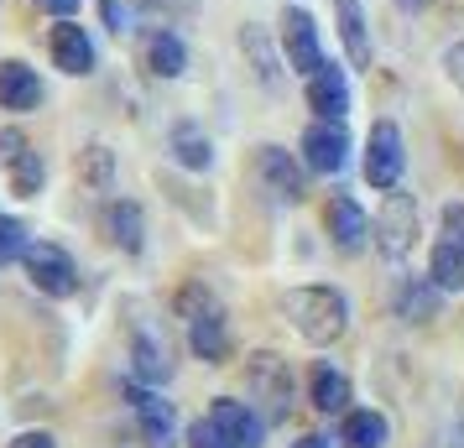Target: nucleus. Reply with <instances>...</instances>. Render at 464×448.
Wrapping results in <instances>:
<instances>
[{"instance_id":"1","label":"nucleus","mask_w":464,"mask_h":448,"mask_svg":"<svg viewBox=\"0 0 464 448\" xmlns=\"http://www.w3.org/2000/svg\"><path fill=\"white\" fill-rule=\"evenodd\" d=\"M287 319H293V329L303 334L308 344H334L344 339V329H350V298L339 292V287H329V281H314V287H293L287 292Z\"/></svg>"},{"instance_id":"2","label":"nucleus","mask_w":464,"mask_h":448,"mask_svg":"<svg viewBox=\"0 0 464 448\" xmlns=\"http://www.w3.org/2000/svg\"><path fill=\"white\" fill-rule=\"evenodd\" d=\"M178 319H183V334H188V349L204 365H225L230 360V319L214 298L209 287H183L178 292Z\"/></svg>"},{"instance_id":"3","label":"nucleus","mask_w":464,"mask_h":448,"mask_svg":"<svg viewBox=\"0 0 464 448\" xmlns=\"http://www.w3.org/2000/svg\"><path fill=\"white\" fill-rule=\"evenodd\" d=\"M246 391H251V406L266 423H287V412H293V370H287L282 355L256 349L246 360Z\"/></svg>"},{"instance_id":"4","label":"nucleus","mask_w":464,"mask_h":448,"mask_svg":"<svg viewBox=\"0 0 464 448\" xmlns=\"http://www.w3.org/2000/svg\"><path fill=\"white\" fill-rule=\"evenodd\" d=\"M22 261H26V277H32L37 292H47V298H73L79 292V266H73V256H68L63 245L32 240Z\"/></svg>"},{"instance_id":"5","label":"nucleus","mask_w":464,"mask_h":448,"mask_svg":"<svg viewBox=\"0 0 464 448\" xmlns=\"http://www.w3.org/2000/svg\"><path fill=\"white\" fill-rule=\"evenodd\" d=\"M371 230H376L381 256H386V261H401L407 251H412V240H418V198H412V193H397V188H392Z\"/></svg>"},{"instance_id":"6","label":"nucleus","mask_w":464,"mask_h":448,"mask_svg":"<svg viewBox=\"0 0 464 448\" xmlns=\"http://www.w3.org/2000/svg\"><path fill=\"white\" fill-rule=\"evenodd\" d=\"M126 402H130V412H136V423H141L147 448H178V412H172V402H162V396H157L147 381H136V376L126 381Z\"/></svg>"},{"instance_id":"7","label":"nucleus","mask_w":464,"mask_h":448,"mask_svg":"<svg viewBox=\"0 0 464 448\" xmlns=\"http://www.w3.org/2000/svg\"><path fill=\"white\" fill-rule=\"evenodd\" d=\"M401 167H407V151H401V130L392 120H376L371 126V141H365V183L381 193H392L401 183Z\"/></svg>"},{"instance_id":"8","label":"nucleus","mask_w":464,"mask_h":448,"mask_svg":"<svg viewBox=\"0 0 464 448\" xmlns=\"http://www.w3.org/2000/svg\"><path fill=\"white\" fill-rule=\"evenodd\" d=\"M209 423L219 427V438L230 448H261L266 443V417L251 402H235V396H214Z\"/></svg>"},{"instance_id":"9","label":"nucleus","mask_w":464,"mask_h":448,"mask_svg":"<svg viewBox=\"0 0 464 448\" xmlns=\"http://www.w3.org/2000/svg\"><path fill=\"white\" fill-rule=\"evenodd\" d=\"M303 162H308V172H324V177L344 172V162H350L344 120H314V126L303 130Z\"/></svg>"},{"instance_id":"10","label":"nucleus","mask_w":464,"mask_h":448,"mask_svg":"<svg viewBox=\"0 0 464 448\" xmlns=\"http://www.w3.org/2000/svg\"><path fill=\"white\" fill-rule=\"evenodd\" d=\"M282 52H287V68H297L303 79L324 68V47H318V26L303 5H287L282 11Z\"/></svg>"},{"instance_id":"11","label":"nucleus","mask_w":464,"mask_h":448,"mask_svg":"<svg viewBox=\"0 0 464 448\" xmlns=\"http://www.w3.org/2000/svg\"><path fill=\"white\" fill-rule=\"evenodd\" d=\"M130 376L147 386H162L172 376V344L162 329H151V323L130 329Z\"/></svg>"},{"instance_id":"12","label":"nucleus","mask_w":464,"mask_h":448,"mask_svg":"<svg viewBox=\"0 0 464 448\" xmlns=\"http://www.w3.org/2000/svg\"><path fill=\"white\" fill-rule=\"evenodd\" d=\"M256 172H261L266 193L282 198V204H303V198H308V177H303V167H297L282 147H261L256 151Z\"/></svg>"},{"instance_id":"13","label":"nucleus","mask_w":464,"mask_h":448,"mask_svg":"<svg viewBox=\"0 0 464 448\" xmlns=\"http://www.w3.org/2000/svg\"><path fill=\"white\" fill-rule=\"evenodd\" d=\"M324 224H329V240H334L344 256H355V251H365V240H376V235H371V219H365V209H360L350 193H334V198H329Z\"/></svg>"},{"instance_id":"14","label":"nucleus","mask_w":464,"mask_h":448,"mask_svg":"<svg viewBox=\"0 0 464 448\" xmlns=\"http://www.w3.org/2000/svg\"><path fill=\"white\" fill-rule=\"evenodd\" d=\"M308 110L318 120H344L350 115V79L339 63H324L308 73Z\"/></svg>"},{"instance_id":"15","label":"nucleus","mask_w":464,"mask_h":448,"mask_svg":"<svg viewBox=\"0 0 464 448\" xmlns=\"http://www.w3.org/2000/svg\"><path fill=\"white\" fill-rule=\"evenodd\" d=\"M43 105V79H37V68L16 63V58H0V110H26Z\"/></svg>"},{"instance_id":"16","label":"nucleus","mask_w":464,"mask_h":448,"mask_svg":"<svg viewBox=\"0 0 464 448\" xmlns=\"http://www.w3.org/2000/svg\"><path fill=\"white\" fill-rule=\"evenodd\" d=\"M53 63L63 68V73H73V79H84V73H94V43H89V32L79 22H58L53 26Z\"/></svg>"},{"instance_id":"17","label":"nucleus","mask_w":464,"mask_h":448,"mask_svg":"<svg viewBox=\"0 0 464 448\" xmlns=\"http://www.w3.org/2000/svg\"><path fill=\"white\" fill-rule=\"evenodd\" d=\"M397 319L401 323H428V319H439V308H443V287L433 277H401L397 287Z\"/></svg>"},{"instance_id":"18","label":"nucleus","mask_w":464,"mask_h":448,"mask_svg":"<svg viewBox=\"0 0 464 448\" xmlns=\"http://www.w3.org/2000/svg\"><path fill=\"white\" fill-rule=\"evenodd\" d=\"M386 443H392L386 412H376V406L344 412V423H339V448H386Z\"/></svg>"},{"instance_id":"19","label":"nucleus","mask_w":464,"mask_h":448,"mask_svg":"<svg viewBox=\"0 0 464 448\" xmlns=\"http://www.w3.org/2000/svg\"><path fill=\"white\" fill-rule=\"evenodd\" d=\"M308 402L318 412H350V376L334 360H318L308 370Z\"/></svg>"},{"instance_id":"20","label":"nucleus","mask_w":464,"mask_h":448,"mask_svg":"<svg viewBox=\"0 0 464 448\" xmlns=\"http://www.w3.org/2000/svg\"><path fill=\"white\" fill-rule=\"evenodd\" d=\"M428 277L439 281L443 292L464 287V230H443V240L433 245V261H428Z\"/></svg>"},{"instance_id":"21","label":"nucleus","mask_w":464,"mask_h":448,"mask_svg":"<svg viewBox=\"0 0 464 448\" xmlns=\"http://www.w3.org/2000/svg\"><path fill=\"white\" fill-rule=\"evenodd\" d=\"M339 11V37H344V52L355 68H371V32H365V11L360 0H334Z\"/></svg>"},{"instance_id":"22","label":"nucleus","mask_w":464,"mask_h":448,"mask_svg":"<svg viewBox=\"0 0 464 448\" xmlns=\"http://www.w3.org/2000/svg\"><path fill=\"white\" fill-rule=\"evenodd\" d=\"M105 230H110V240H115L126 256H136V251L147 245V224H141V209H136L130 198H121V204H110L105 209Z\"/></svg>"},{"instance_id":"23","label":"nucleus","mask_w":464,"mask_h":448,"mask_svg":"<svg viewBox=\"0 0 464 448\" xmlns=\"http://www.w3.org/2000/svg\"><path fill=\"white\" fill-rule=\"evenodd\" d=\"M168 147H172V157H178V162H183L188 172H209V167H214V147H209V136L193 126V120L172 126Z\"/></svg>"},{"instance_id":"24","label":"nucleus","mask_w":464,"mask_h":448,"mask_svg":"<svg viewBox=\"0 0 464 448\" xmlns=\"http://www.w3.org/2000/svg\"><path fill=\"white\" fill-rule=\"evenodd\" d=\"M147 63L157 79H178L183 68H188V52H183V43L172 37V32H151L147 37Z\"/></svg>"},{"instance_id":"25","label":"nucleus","mask_w":464,"mask_h":448,"mask_svg":"<svg viewBox=\"0 0 464 448\" xmlns=\"http://www.w3.org/2000/svg\"><path fill=\"white\" fill-rule=\"evenodd\" d=\"M5 172H11V193H16V198H37L43 183H47V167H43V157H37V151H22Z\"/></svg>"},{"instance_id":"26","label":"nucleus","mask_w":464,"mask_h":448,"mask_svg":"<svg viewBox=\"0 0 464 448\" xmlns=\"http://www.w3.org/2000/svg\"><path fill=\"white\" fill-rule=\"evenodd\" d=\"M26 230H22V219H11V214H0V266H11V261H22L26 256Z\"/></svg>"},{"instance_id":"27","label":"nucleus","mask_w":464,"mask_h":448,"mask_svg":"<svg viewBox=\"0 0 464 448\" xmlns=\"http://www.w3.org/2000/svg\"><path fill=\"white\" fill-rule=\"evenodd\" d=\"M84 177L94 188H110V151L105 147H89L84 151Z\"/></svg>"},{"instance_id":"28","label":"nucleus","mask_w":464,"mask_h":448,"mask_svg":"<svg viewBox=\"0 0 464 448\" xmlns=\"http://www.w3.org/2000/svg\"><path fill=\"white\" fill-rule=\"evenodd\" d=\"M246 47L256 52V73H261V84H276V63H272V52L261 47V32H251V26H246Z\"/></svg>"},{"instance_id":"29","label":"nucleus","mask_w":464,"mask_h":448,"mask_svg":"<svg viewBox=\"0 0 464 448\" xmlns=\"http://www.w3.org/2000/svg\"><path fill=\"white\" fill-rule=\"evenodd\" d=\"M188 448H230V443L219 438V427H214L209 417H198V423L188 427Z\"/></svg>"},{"instance_id":"30","label":"nucleus","mask_w":464,"mask_h":448,"mask_svg":"<svg viewBox=\"0 0 464 448\" xmlns=\"http://www.w3.org/2000/svg\"><path fill=\"white\" fill-rule=\"evenodd\" d=\"M105 5V22H110V32L121 37V32H130V5L126 0H100Z\"/></svg>"},{"instance_id":"31","label":"nucleus","mask_w":464,"mask_h":448,"mask_svg":"<svg viewBox=\"0 0 464 448\" xmlns=\"http://www.w3.org/2000/svg\"><path fill=\"white\" fill-rule=\"evenodd\" d=\"M11 448H58V438H53L47 427H26V433L11 438Z\"/></svg>"},{"instance_id":"32","label":"nucleus","mask_w":464,"mask_h":448,"mask_svg":"<svg viewBox=\"0 0 464 448\" xmlns=\"http://www.w3.org/2000/svg\"><path fill=\"white\" fill-rule=\"evenodd\" d=\"M22 151H26V141L16 136V130H0V162H5V167H11V162H16Z\"/></svg>"},{"instance_id":"33","label":"nucleus","mask_w":464,"mask_h":448,"mask_svg":"<svg viewBox=\"0 0 464 448\" xmlns=\"http://www.w3.org/2000/svg\"><path fill=\"white\" fill-rule=\"evenodd\" d=\"M443 68H449V79L464 89V43H454L449 52H443Z\"/></svg>"},{"instance_id":"34","label":"nucleus","mask_w":464,"mask_h":448,"mask_svg":"<svg viewBox=\"0 0 464 448\" xmlns=\"http://www.w3.org/2000/svg\"><path fill=\"white\" fill-rule=\"evenodd\" d=\"M47 11H53V16H68V11H79V0H43Z\"/></svg>"},{"instance_id":"35","label":"nucleus","mask_w":464,"mask_h":448,"mask_svg":"<svg viewBox=\"0 0 464 448\" xmlns=\"http://www.w3.org/2000/svg\"><path fill=\"white\" fill-rule=\"evenodd\" d=\"M293 448H329V438H318V433H308V438H297Z\"/></svg>"}]
</instances>
